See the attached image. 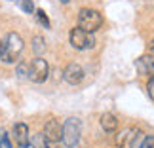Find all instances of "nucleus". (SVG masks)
Wrapping results in <instances>:
<instances>
[{
	"label": "nucleus",
	"mask_w": 154,
	"mask_h": 148,
	"mask_svg": "<svg viewBox=\"0 0 154 148\" xmlns=\"http://www.w3.org/2000/svg\"><path fill=\"white\" fill-rule=\"evenodd\" d=\"M23 51V40L17 32H10L6 36V44L2 50V61L4 63H15L19 53Z\"/></svg>",
	"instance_id": "nucleus-1"
},
{
	"label": "nucleus",
	"mask_w": 154,
	"mask_h": 148,
	"mask_svg": "<svg viewBox=\"0 0 154 148\" xmlns=\"http://www.w3.org/2000/svg\"><path fill=\"white\" fill-rule=\"evenodd\" d=\"M103 25V17L99 11L91 10V8H84L78 14V27L84 29L86 32H95L97 29H101Z\"/></svg>",
	"instance_id": "nucleus-2"
},
{
	"label": "nucleus",
	"mask_w": 154,
	"mask_h": 148,
	"mask_svg": "<svg viewBox=\"0 0 154 148\" xmlns=\"http://www.w3.org/2000/svg\"><path fill=\"white\" fill-rule=\"evenodd\" d=\"M80 133H82V123L78 118H69L63 125V137L61 140L65 143L67 148H76L80 140Z\"/></svg>",
	"instance_id": "nucleus-3"
},
{
	"label": "nucleus",
	"mask_w": 154,
	"mask_h": 148,
	"mask_svg": "<svg viewBox=\"0 0 154 148\" xmlns=\"http://www.w3.org/2000/svg\"><path fill=\"white\" fill-rule=\"evenodd\" d=\"M141 129L139 127H126L124 131L118 133L116 137V146L118 148H137L141 140Z\"/></svg>",
	"instance_id": "nucleus-4"
},
{
	"label": "nucleus",
	"mask_w": 154,
	"mask_h": 148,
	"mask_svg": "<svg viewBox=\"0 0 154 148\" xmlns=\"http://www.w3.org/2000/svg\"><path fill=\"white\" fill-rule=\"evenodd\" d=\"M70 44H72L74 50H90V48H93L95 40H93L91 32H86L84 29L76 27L70 31Z\"/></svg>",
	"instance_id": "nucleus-5"
},
{
	"label": "nucleus",
	"mask_w": 154,
	"mask_h": 148,
	"mask_svg": "<svg viewBox=\"0 0 154 148\" xmlns=\"http://www.w3.org/2000/svg\"><path fill=\"white\" fill-rule=\"evenodd\" d=\"M48 74H50V67L46 63V59H42V57L32 59V63L29 65V78L32 82H36V84H42L48 78Z\"/></svg>",
	"instance_id": "nucleus-6"
},
{
	"label": "nucleus",
	"mask_w": 154,
	"mask_h": 148,
	"mask_svg": "<svg viewBox=\"0 0 154 148\" xmlns=\"http://www.w3.org/2000/svg\"><path fill=\"white\" fill-rule=\"evenodd\" d=\"M44 137H46V140L48 143H59L61 140V137H63V125L59 123L57 120H50L48 123L44 125Z\"/></svg>",
	"instance_id": "nucleus-7"
},
{
	"label": "nucleus",
	"mask_w": 154,
	"mask_h": 148,
	"mask_svg": "<svg viewBox=\"0 0 154 148\" xmlns=\"http://www.w3.org/2000/svg\"><path fill=\"white\" fill-rule=\"evenodd\" d=\"M65 80L69 82V84H80L82 80H84V68L80 67V65H76V63H70L67 68H65Z\"/></svg>",
	"instance_id": "nucleus-8"
},
{
	"label": "nucleus",
	"mask_w": 154,
	"mask_h": 148,
	"mask_svg": "<svg viewBox=\"0 0 154 148\" xmlns=\"http://www.w3.org/2000/svg\"><path fill=\"white\" fill-rule=\"evenodd\" d=\"M14 137H15V143L19 144V148H27L31 144V137H29V127L25 123H15L14 127Z\"/></svg>",
	"instance_id": "nucleus-9"
},
{
	"label": "nucleus",
	"mask_w": 154,
	"mask_h": 148,
	"mask_svg": "<svg viewBox=\"0 0 154 148\" xmlns=\"http://www.w3.org/2000/svg\"><path fill=\"white\" fill-rule=\"evenodd\" d=\"M137 68L141 74H154V55L149 53V55H143L137 61Z\"/></svg>",
	"instance_id": "nucleus-10"
},
{
	"label": "nucleus",
	"mask_w": 154,
	"mask_h": 148,
	"mask_svg": "<svg viewBox=\"0 0 154 148\" xmlns=\"http://www.w3.org/2000/svg\"><path fill=\"white\" fill-rule=\"evenodd\" d=\"M101 127L105 129L106 133H112L118 129V118L114 114H110V112H106V114L101 116Z\"/></svg>",
	"instance_id": "nucleus-11"
},
{
	"label": "nucleus",
	"mask_w": 154,
	"mask_h": 148,
	"mask_svg": "<svg viewBox=\"0 0 154 148\" xmlns=\"http://www.w3.org/2000/svg\"><path fill=\"white\" fill-rule=\"evenodd\" d=\"M32 50L36 55H40V53H44L46 51V40L42 36H34L32 38Z\"/></svg>",
	"instance_id": "nucleus-12"
},
{
	"label": "nucleus",
	"mask_w": 154,
	"mask_h": 148,
	"mask_svg": "<svg viewBox=\"0 0 154 148\" xmlns=\"http://www.w3.org/2000/svg\"><path fill=\"white\" fill-rule=\"evenodd\" d=\"M31 144H32V148H50L51 143H48L44 135H40V133H38V135H34V139L31 140Z\"/></svg>",
	"instance_id": "nucleus-13"
},
{
	"label": "nucleus",
	"mask_w": 154,
	"mask_h": 148,
	"mask_svg": "<svg viewBox=\"0 0 154 148\" xmlns=\"http://www.w3.org/2000/svg\"><path fill=\"white\" fill-rule=\"evenodd\" d=\"M36 19H38V23H40L42 27L50 29V19H48V15H46L44 10H36Z\"/></svg>",
	"instance_id": "nucleus-14"
},
{
	"label": "nucleus",
	"mask_w": 154,
	"mask_h": 148,
	"mask_svg": "<svg viewBox=\"0 0 154 148\" xmlns=\"http://www.w3.org/2000/svg\"><path fill=\"white\" fill-rule=\"evenodd\" d=\"M139 148H154V135H149V137H145L141 140Z\"/></svg>",
	"instance_id": "nucleus-15"
},
{
	"label": "nucleus",
	"mask_w": 154,
	"mask_h": 148,
	"mask_svg": "<svg viewBox=\"0 0 154 148\" xmlns=\"http://www.w3.org/2000/svg\"><path fill=\"white\" fill-rule=\"evenodd\" d=\"M17 76H19V78H27L29 76V65L27 63H21L19 67H17Z\"/></svg>",
	"instance_id": "nucleus-16"
},
{
	"label": "nucleus",
	"mask_w": 154,
	"mask_h": 148,
	"mask_svg": "<svg viewBox=\"0 0 154 148\" xmlns=\"http://www.w3.org/2000/svg\"><path fill=\"white\" fill-rule=\"evenodd\" d=\"M19 6L27 11V14H32V11H34V6H32L31 0H19Z\"/></svg>",
	"instance_id": "nucleus-17"
},
{
	"label": "nucleus",
	"mask_w": 154,
	"mask_h": 148,
	"mask_svg": "<svg viewBox=\"0 0 154 148\" xmlns=\"http://www.w3.org/2000/svg\"><path fill=\"white\" fill-rule=\"evenodd\" d=\"M146 91H149V97L154 101V76L149 80V86H146Z\"/></svg>",
	"instance_id": "nucleus-18"
},
{
	"label": "nucleus",
	"mask_w": 154,
	"mask_h": 148,
	"mask_svg": "<svg viewBox=\"0 0 154 148\" xmlns=\"http://www.w3.org/2000/svg\"><path fill=\"white\" fill-rule=\"evenodd\" d=\"M2 143H4V146H6V148H11V143H10L8 135H4V137H2Z\"/></svg>",
	"instance_id": "nucleus-19"
},
{
	"label": "nucleus",
	"mask_w": 154,
	"mask_h": 148,
	"mask_svg": "<svg viewBox=\"0 0 154 148\" xmlns=\"http://www.w3.org/2000/svg\"><path fill=\"white\" fill-rule=\"evenodd\" d=\"M149 50H150V53H152V55H154V38H152V42L149 44Z\"/></svg>",
	"instance_id": "nucleus-20"
},
{
	"label": "nucleus",
	"mask_w": 154,
	"mask_h": 148,
	"mask_svg": "<svg viewBox=\"0 0 154 148\" xmlns=\"http://www.w3.org/2000/svg\"><path fill=\"white\" fill-rule=\"evenodd\" d=\"M2 50H4V44L0 42V57H2Z\"/></svg>",
	"instance_id": "nucleus-21"
},
{
	"label": "nucleus",
	"mask_w": 154,
	"mask_h": 148,
	"mask_svg": "<svg viewBox=\"0 0 154 148\" xmlns=\"http://www.w3.org/2000/svg\"><path fill=\"white\" fill-rule=\"evenodd\" d=\"M61 2H65V4H67V2H70V0H61Z\"/></svg>",
	"instance_id": "nucleus-22"
}]
</instances>
